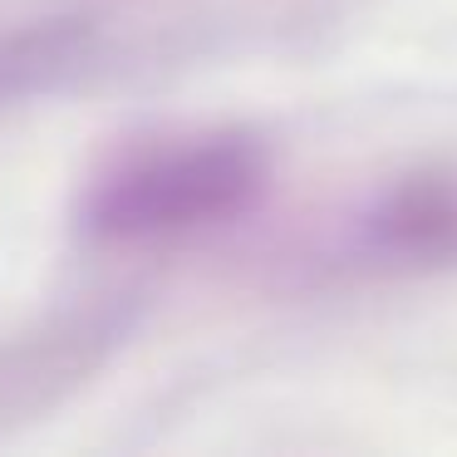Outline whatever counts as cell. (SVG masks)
<instances>
[{
  "mask_svg": "<svg viewBox=\"0 0 457 457\" xmlns=\"http://www.w3.org/2000/svg\"><path fill=\"white\" fill-rule=\"evenodd\" d=\"M261 187V162L251 148L217 143L182 158L153 162L133 172L129 182L104 197L99 221L119 231H148V227H187V221L227 217L251 192Z\"/></svg>",
  "mask_w": 457,
  "mask_h": 457,
  "instance_id": "obj_1",
  "label": "cell"
}]
</instances>
